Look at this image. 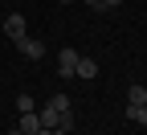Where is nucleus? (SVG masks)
I'll list each match as a JSON object with an SVG mask.
<instances>
[{
	"label": "nucleus",
	"instance_id": "obj_2",
	"mask_svg": "<svg viewBox=\"0 0 147 135\" xmlns=\"http://www.w3.org/2000/svg\"><path fill=\"white\" fill-rule=\"evenodd\" d=\"M78 49H57V74L61 78H74V70H78Z\"/></svg>",
	"mask_w": 147,
	"mask_h": 135
},
{
	"label": "nucleus",
	"instance_id": "obj_11",
	"mask_svg": "<svg viewBox=\"0 0 147 135\" xmlns=\"http://www.w3.org/2000/svg\"><path fill=\"white\" fill-rule=\"evenodd\" d=\"M115 4H123V0H102V8H115Z\"/></svg>",
	"mask_w": 147,
	"mask_h": 135
},
{
	"label": "nucleus",
	"instance_id": "obj_14",
	"mask_svg": "<svg viewBox=\"0 0 147 135\" xmlns=\"http://www.w3.org/2000/svg\"><path fill=\"white\" fill-rule=\"evenodd\" d=\"M57 4H69V0H57Z\"/></svg>",
	"mask_w": 147,
	"mask_h": 135
},
{
	"label": "nucleus",
	"instance_id": "obj_10",
	"mask_svg": "<svg viewBox=\"0 0 147 135\" xmlns=\"http://www.w3.org/2000/svg\"><path fill=\"white\" fill-rule=\"evenodd\" d=\"M49 107L57 111V115H65V111H69V94H57V98H49Z\"/></svg>",
	"mask_w": 147,
	"mask_h": 135
},
{
	"label": "nucleus",
	"instance_id": "obj_13",
	"mask_svg": "<svg viewBox=\"0 0 147 135\" xmlns=\"http://www.w3.org/2000/svg\"><path fill=\"white\" fill-rule=\"evenodd\" d=\"M8 135H25V131H21V127H16V131H8Z\"/></svg>",
	"mask_w": 147,
	"mask_h": 135
},
{
	"label": "nucleus",
	"instance_id": "obj_1",
	"mask_svg": "<svg viewBox=\"0 0 147 135\" xmlns=\"http://www.w3.org/2000/svg\"><path fill=\"white\" fill-rule=\"evenodd\" d=\"M16 49H21V57H29V62H41L45 57V41H37V37H16Z\"/></svg>",
	"mask_w": 147,
	"mask_h": 135
},
{
	"label": "nucleus",
	"instance_id": "obj_9",
	"mask_svg": "<svg viewBox=\"0 0 147 135\" xmlns=\"http://www.w3.org/2000/svg\"><path fill=\"white\" fill-rule=\"evenodd\" d=\"M16 111H21V115L37 111V102H33V94H16Z\"/></svg>",
	"mask_w": 147,
	"mask_h": 135
},
{
	"label": "nucleus",
	"instance_id": "obj_3",
	"mask_svg": "<svg viewBox=\"0 0 147 135\" xmlns=\"http://www.w3.org/2000/svg\"><path fill=\"white\" fill-rule=\"evenodd\" d=\"M74 78L94 82V78H98V62H94V57H78V70H74Z\"/></svg>",
	"mask_w": 147,
	"mask_h": 135
},
{
	"label": "nucleus",
	"instance_id": "obj_6",
	"mask_svg": "<svg viewBox=\"0 0 147 135\" xmlns=\"http://www.w3.org/2000/svg\"><path fill=\"white\" fill-rule=\"evenodd\" d=\"M21 131H25V135H37V131H41V119H37V111L21 115Z\"/></svg>",
	"mask_w": 147,
	"mask_h": 135
},
{
	"label": "nucleus",
	"instance_id": "obj_7",
	"mask_svg": "<svg viewBox=\"0 0 147 135\" xmlns=\"http://www.w3.org/2000/svg\"><path fill=\"white\" fill-rule=\"evenodd\" d=\"M37 119H41V127H57V111L45 102V111H37Z\"/></svg>",
	"mask_w": 147,
	"mask_h": 135
},
{
	"label": "nucleus",
	"instance_id": "obj_4",
	"mask_svg": "<svg viewBox=\"0 0 147 135\" xmlns=\"http://www.w3.org/2000/svg\"><path fill=\"white\" fill-rule=\"evenodd\" d=\"M4 33L12 37V41L25 37V16H21V12H8V16H4Z\"/></svg>",
	"mask_w": 147,
	"mask_h": 135
},
{
	"label": "nucleus",
	"instance_id": "obj_8",
	"mask_svg": "<svg viewBox=\"0 0 147 135\" xmlns=\"http://www.w3.org/2000/svg\"><path fill=\"white\" fill-rule=\"evenodd\" d=\"M127 119L139 123V127H147V107H127Z\"/></svg>",
	"mask_w": 147,
	"mask_h": 135
},
{
	"label": "nucleus",
	"instance_id": "obj_12",
	"mask_svg": "<svg viewBox=\"0 0 147 135\" xmlns=\"http://www.w3.org/2000/svg\"><path fill=\"white\" fill-rule=\"evenodd\" d=\"M86 4H90V8H102V0H86Z\"/></svg>",
	"mask_w": 147,
	"mask_h": 135
},
{
	"label": "nucleus",
	"instance_id": "obj_5",
	"mask_svg": "<svg viewBox=\"0 0 147 135\" xmlns=\"http://www.w3.org/2000/svg\"><path fill=\"white\" fill-rule=\"evenodd\" d=\"M127 107H147V86H131V90H127Z\"/></svg>",
	"mask_w": 147,
	"mask_h": 135
}]
</instances>
